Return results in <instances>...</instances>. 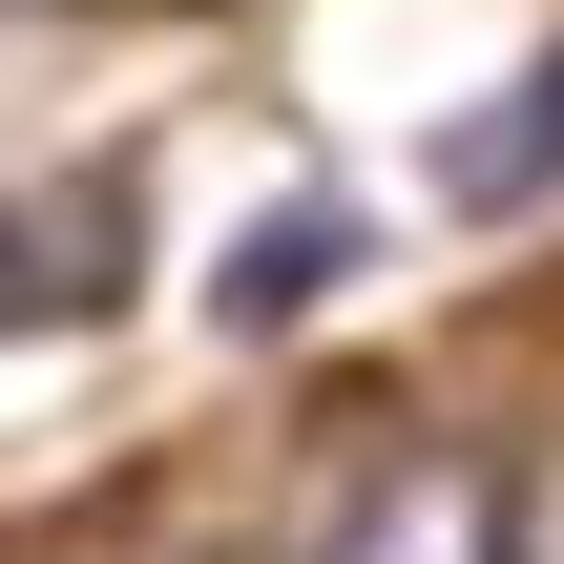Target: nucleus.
Listing matches in <instances>:
<instances>
[{"label": "nucleus", "instance_id": "obj_1", "mask_svg": "<svg viewBox=\"0 0 564 564\" xmlns=\"http://www.w3.org/2000/svg\"><path fill=\"white\" fill-rule=\"evenodd\" d=\"M126 251H147L126 167H63V188H21V209H0V335H63V314H105V293H126Z\"/></svg>", "mask_w": 564, "mask_h": 564}, {"label": "nucleus", "instance_id": "obj_2", "mask_svg": "<svg viewBox=\"0 0 564 564\" xmlns=\"http://www.w3.org/2000/svg\"><path fill=\"white\" fill-rule=\"evenodd\" d=\"M544 188H564V42L481 105V126H440V209H481V230H502V209H544Z\"/></svg>", "mask_w": 564, "mask_h": 564}, {"label": "nucleus", "instance_id": "obj_3", "mask_svg": "<svg viewBox=\"0 0 564 564\" xmlns=\"http://www.w3.org/2000/svg\"><path fill=\"white\" fill-rule=\"evenodd\" d=\"M314 564H502V544H481V460H377Z\"/></svg>", "mask_w": 564, "mask_h": 564}, {"label": "nucleus", "instance_id": "obj_4", "mask_svg": "<svg viewBox=\"0 0 564 564\" xmlns=\"http://www.w3.org/2000/svg\"><path fill=\"white\" fill-rule=\"evenodd\" d=\"M314 293H335V209H251V230H230V272H209V314H230V335L314 314Z\"/></svg>", "mask_w": 564, "mask_h": 564}, {"label": "nucleus", "instance_id": "obj_5", "mask_svg": "<svg viewBox=\"0 0 564 564\" xmlns=\"http://www.w3.org/2000/svg\"><path fill=\"white\" fill-rule=\"evenodd\" d=\"M481 544H502V564H564V419L502 460V481H481Z\"/></svg>", "mask_w": 564, "mask_h": 564}, {"label": "nucleus", "instance_id": "obj_6", "mask_svg": "<svg viewBox=\"0 0 564 564\" xmlns=\"http://www.w3.org/2000/svg\"><path fill=\"white\" fill-rule=\"evenodd\" d=\"M209 564H251V544H209Z\"/></svg>", "mask_w": 564, "mask_h": 564}]
</instances>
